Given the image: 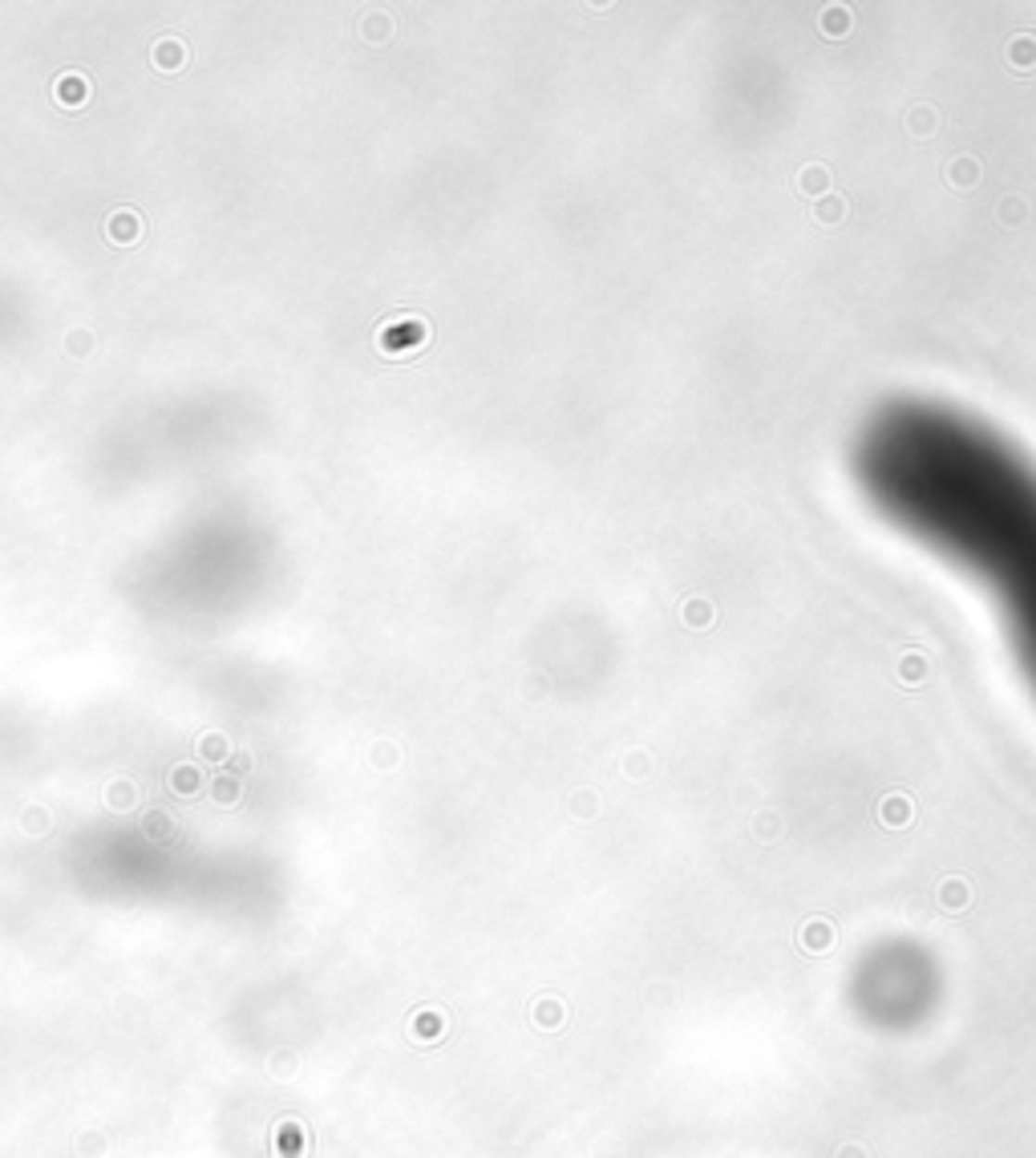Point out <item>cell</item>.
<instances>
[{"label":"cell","mask_w":1036,"mask_h":1158,"mask_svg":"<svg viewBox=\"0 0 1036 1158\" xmlns=\"http://www.w3.org/2000/svg\"><path fill=\"white\" fill-rule=\"evenodd\" d=\"M109 239L114 243H134L142 236V219L134 215V211H114V219H109Z\"/></svg>","instance_id":"cell-3"},{"label":"cell","mask_w":1036,"mask_h":1158,"mask_svg":"<svg viewBox=\"0 0 1036 1158\" xmlns=\"http://www.w3.org/2000/svg\"><path fill=\"white\" fill-rule=\"evenodd\" d=\"M854 1009L878 1029H911L931 1012L940 997V972L931 956L915 944H878L866 960L854 968L851 980Z\"/></svg>","instance_id":"cell-2"},{"label":"cell","mask_w":1036,"mask_h":1158,"mask_svg":"<svg viewBox=\"0 0 1036 1158\" xmlns=\"http://www.w3.org/2000/svg\"><path fill=\"white\" fill-rule=\"evenodd\" d=\"M58 102L61 106H82L85 97H89V85H85V77L82 73H65V77H58Z\"/></svg>","instance_id":"cell-4"},{"label":"cell","mask_w":1036,"mask_h":1158,"mask_svg":"<svg viewBox=\"0 0 1036 1158\" xmlns=\"http://www.w3.org/2000/svg\"><path fill=\"white\" fill-rule=\"evenodd\" d=\"M859 482L899 527L988 584L1036 688V470L940 405H890L859 438Z\"/></svg>","instance_id":"cell-1"},{"label":"cell","mask_w":1036,"mask_h":1158,"mask_svg":"<svg viewBox=\"0 0 1036 1158\" xmlns=\"http://www.w3.org/2000/svg\"><path fill=\"white\" fill-rule=\"evenodd\" d=\"M154 65H159V70H178V65H183V45H178V41H159V45H154Z\"/></svg>","instance_id":"cell-5"}]
</instances>
